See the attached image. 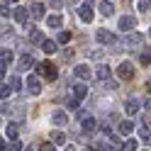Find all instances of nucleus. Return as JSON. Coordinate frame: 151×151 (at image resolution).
<instances>
[{"instance_id":"obj_5","label":"nucleus","mask_w":151,"mask_h":151,"mask_svg":"<svg viewBox=\"0 0 151 151\" xmlns=\"http://www.w3.org/2000/svg\"><path fill=\"white\" fill-rule=\"evenodd\" d=\"M95 39H98V44H115L117 37L112 34L110 29H98V32H95Z\"/></svg>"},{"instance_id":"obj_15","label":"nucleus","mask_w":151,"mask_h":151,"mask_svg":"<svg viewBox=\"0 0 151 151\" xmlns=\"http://www.w3.org/2000/svg\"><path fill=\"white\" fill-rule=\"evenodd\" d=\"M117 129H119V134L129 137L132 132H134V122H132V119H124V122H119V124H117Z\"/></svg>"},{"instance_id":"obj_40","label":"nucleus","mask_w":151,"mask_h":151,"mask_svg":"<svg viewBox=\"0 0 151 151\" xmlns=\"http://www.w3.org/2000/svg\"><path fill=\"white\" fill-rule=\"evenodd\" d=\"M149 37H151V29H149Z\"/></svg>"},{"instance_id":"obj_17","label":"nucleus","mask_w":151,"mask_h":151,"mask_svg":"<svg viewBox=\"0 0 151 151\" xmlns=\"http://www.w3.org/2000/svg\"><path fill=\"white\" fill-rule=\"evenodd\" d=\"M56 46H59V42H51V39H42V51H44V54H56V51H59Z\"/></svg>"},{"instance_id":"obj_32","label":"nucleus","mask_w":151,"mask_h":151,"mask_svg":"<svg viewBox=\"0 0 151 151\" xmlns=\"http://www.w3.org/2000/svg\"><path fill=\"white\" fill-rule=\"evenodd\" d=\"M20 86H22V83H20L17 76H15V78H10V88H12V90H20Z\"/></svg>"},{"instance_id":"obj_38","label":"nucleus","mask_w":151,"mask_h":151,"mask_svg":"<svg viewBox=\"0 0 151 151\" xmlns=\"http://www.w3.org/2000/svg\"><path fill=\"white\" fill-rule=\"evenodd\" d=\"M5 3H7V5H12V3H20V0H5Z\"/></svg>"},{"instance_id":"obj_4","label":"nucleus","mask_w":151,"mask_h":151,"mask_svg":"<svg viewBox=\"0 0 151 151\" xmlns=\"http://www.w3.org/2000/svg\"><path fill=\"white\" fill-rule=\"evenodd\" d=\"M27 90H29L32 95H39V93H42V81H39V73L27 76Z\"/></svg>"},{"instance_id":"obj_22","label":"nucleus","mask_w":151,"mask_h":151,"mask_svg":"<svg viewBox=\"0 0 151 151\" xmlns=\"http://www.w3.org/2000/svg\"><path fill=\"white\" fill-rule=\"evenodd\" d=\"M51 141L56 146H63L66 144V134H63V132H51Z\"/></svg>"},{"instance_id":"obj_31","label":"nucleus","mask_w":151,"mask_h":151,"mask_svg":"<svg viewBox=\"0 0 151 151\" xmlns=\"http://www.w3.org/2000/svg\"><path fill=\"white\" fill-rule=\"evenodd\" d=\"M10 7H7V3H0V17H10Z\"/></svg>"},{"instance_id":"obj_16","label":"nucleus","mask_w":151,"mask_h":151,"mask_svg":"<svg viewBox=\"0 0 151 151\" xmlns=\"http://www.w3.org/2000/svg\"><path fill=\"white\" fill-rule=\"evenodd\" d=\"M51 122H54V124H59V127H63L66 122H68V115H66L63 110H56L54 115H51Z\"/></svg>"},{"instance_id":"obj_20","label":"nucleus","mask_w":151,"mask_h":151,"mask_svg":"<svg viewBox=\"0 0 151 151\" xmlns=\"http://www.w3.org/2000/svg\"><path fill=\"white\" fill-rule=\"evenodd\" d=\"M81 129L83 132H93V129H95V119H93V117H81Z\"/></svg>"},{"instance_id":"obj_36","label":"nucleus","mask_w":151,"mask_h":151,"mask_svg":"<svg viewBox=\"0 0 151 151\" xmlns=\"http://www.w3.org/2000/svg\"><path fill=\"white\" fill-rule=\"evenodd\" d=\"M5 68H7V63H3V61H0V78L5 76Z\"/></svg>"},{"instance_id":"obj_35","label":"nucleus","mask_w":151,"mask_h":151,"mask_svg":"<svg viewBox=\"0 0 151 151\" xmlns=\"http://www.w3.org/2000/svg\"><path fill=\"white\" fill-rule=\"evenodd\" d=\"M141 105H144V107H146V110H149V112H151V98H146V100H144V102H141Z\"/></svg>"},{"instance_id":"obj_19","label":"nucleus","mask_w":151,"mask_h":151,"mask_svg":"<svg viewBox=\"0 0 151 151\" xmlns=\"http://www.w3.org/2000/svg\"><path fill=\"white\" fill-rule=\"evenodd\" d=\"M98 10H100V15H105V17H110L112 12H115V5H112L110 0H105V3H100V5H98Z\"/></svg>"},{"instance_id":"obj_27","label":"nucleus","mask_w":151,"mask_h":151,"mask_svg":"<svg viewBox=\"0 0 151 151\" xmlns=\"http://www.w3.org/2000/svg\"><path fill=\"white\" fill-rule=\"evenodd\" d=\"M56 42H59V44H68L71 42V32H66V29L59 32V39H56Z\"/></svg>"},{"instance_id":"obj_23","label":"nucleus","mask_w":151,"mask_h":151,"mask_svg":"<svg viewBox=\"0 0 151 151\" xmlns=\"http://www.w3.org/2000/svg\"><path fill=\"white\" fill-rule=\"evenodd\" d=\"M44 39V34H42V29H39V27H32V29H29V42H42Z\"/></svg>"},{"instance_id":"obj_7","label":"nucleus","mask_w":151,"mask_h":151,"mask_svg":"<svg viewBox=\"0 0 151 151\" xmlns=\"http://www.w3.org/2000/svg\"><path fill=\"white\" fill-rule=\"evenodd\" d=\"M137 27V20L132 15H124V17H119V22H117V29H122V32H132Z\"/></svg>"},{"instance_id":"obj_25","label":"nucleus","mask_w":151,"mask_h":151,"mask_svg":"<svg viewBox=\"0 0 151 151\" xmlns=\"http://www.w3.org/2000/svg\"><path fill=\"white\" fill-rule=\"evenodd\" d=\"M12 59H15V54H12L10 49H3V51H0V61H3V63H12Z\"/></svg>"},{"instance_id":"obj_26","label":"nucleus","mask_w":151,"mask_h":151,"mask_svg":"<svg viewBox=\"0 0 151 151\" xmlns=\"http://www.w3.org/2000/svg\"><path fill=\"white\" fill-rule=\"evenodd\" d=\"M119 149H124V151H134V149H139V141H137V139H127Z\"/></svg>"},{"instance_id":"obj_21","label":"nucleus","mask_w":151,"mask_h":151,"mask_svg":"<svg viewBox=\"0 0 151 151\" xmlns=\"http://www.w3.org/2000/svg\"><path fill=\"white\" fill-rule=\"evenodd\" d=\"M5 134H7V139H17V134H20V124H17V122H10L7 129H5Z\"/></svg>"},{"instance_id":"obj_41","label":"nucleus","mask_w":151,"mask_h":151,"mask_svg":"<svg viewBox=\"0 0 151 151\" xmlns=\"http://www.w3.org/2000/svg\"><path fill=\"white\" fill-rule=\"evenodd\" d=\"M0 29H3V27H0Z\"/></svg>"},{"instance_id":"obj_13","label":"nucleus","mask_w":151,"mask_h":151,"mask_svg":"<svg viewBox=\"0 0 151 151\" xmlns=\"http://www.w3.org/2000/svg\"><path fill=\"white\" fill-rule=\"evenodd\" d=\"M17 66H20V71H27V68H32V66H34V59H32L29 54H22L20 59H17Z\"/></svg>"},{"instance_id":"obj_33","label":"nucleus","mask_w":151,"mask_h":151,"mask_svg":"<svg viewBox=\"0 0 151 151\" xmlns=\"http://www.w3.org/2000/svg\"><path fill=\"white\" fill-rule=\"evenodd\" d=\"M39 149H42V151H51V149H56V146H54V141H46V144H42Z\"/></svg>"},{"instance_id":"obj_34","label":"nucleus","mask_w":151,"mask_h":151,"mask_svg":"<svg viewBox=\"0 0 151 151\" xmlns=\"http://www.w3.org/2000/svg\"><path fill=\"white\" fill-rule=\"evenodd\" d=\"M90 59H102V51H90Z\"/></svg>"},{"instance_id":"obj_14","label":"nucleus","mask_w":151,"mask_h":151,"mask_svg":"<svg viewBox=\"0 0 151 151\" xmlns=\"http://www.w3.org/2000/svg\"><path fill=\"white\" fill-rule=\"evenodd\" d=\"M29 15L34 17V20H42V17L46 15V7H44L42 3H34V5L29 7Z\"/></svg>"},{"instance_id":"obj_2","label":"nucleus","mask_w":151,"mask_h":151,"mask_svg":"<svg viewBox=\"0 0 151 151\" xmlns=\"http://www.w3.org/2000/svg\"><path fill=\"white\" fill-rule=\"evenodd\" d=\"M117 78L132 81V78H134V63H132V61H122V63L117 66Z\"/></svg>"},{"instance_id":"obj_39","label":"nucleus","mask_w":151,"mask_h":151,"mask_svg":"<svg viewBox=\"0 0 151 151\" xmlns=\"http://www.w3.org/2000/svg\"><path fill=\"white\" fill-rule=\"evenodd\" d=\"M146 86H149V90H151V81H149V83H146Z\"/></svg>"},{"instance_id":"obj_3","label":"nucleus","mask_w":151,"mask_h":151,"mask_svg":"<svg viewBox=\"0 0 151 151\" xmlns=\"http://www.w3.org/2000/svg\"><path fill=\"white\" fill-rule=\"evenodd\" d=\"M93 5H95V0H86V3H83L81 7H78V17L83 22H93Z\"/></svg>"},{"instance_id":"obj_24","label":"nucleus","mask_w":151,"mask_h":151,"mask_svg":"<svg viewBox=\"0 0 151 151\" xmlns=\"http://www.w3.org/2000/svg\"><path fill=\"white\" fill-rule=\"evenodd\" d=\"M139 137H141V141L151 144V127H139Z\"/></svg>"},{"instance_id":"obj_10","label":"nucleus","mask_w":151,"mask_h":151,"mask_svg":"<svg viewBox=\"0 0 151 151\" xmlns=\"http://www.w3.org/2000/svg\"><path fill=\"white\" fill-rule=\"evenodd\" d=\"M141 42H144V34H139V32H129V34H127V39H124V46L134 49V46H141Z\"/></svg>"},{"instance_id":"obj_11","label":"nucleus","mask_w":151,"mask_h":151,"mask_svg":"<svg viewBox=\"0 0 151 151\" xmlns=\"http://www.w3.org/2000/svg\"><path fill=\"white\" fill-rule=\"evenodd\" d=\"M88 95V86H86V81H81V83H76V86H73V98L76 100H83V98H86Z\"/></svg>"},{"instance_id":"obj_9","label":"nucleus","mask_w":151,"mask_h":151,"mask_svg":"<svg viewBox=\"0 0 151 151\" xmlns=\"http://www.w3.org/2000/svg\"><path fill=\"white\" fill-rule=\"evenodd\" d=\"M139 110H141V100H137V98H129V100H124V112H127L129 117H134Z\"/></svg>"},{"instance_id":"obj_6","label":"nucleus","mask_w":151,"mask_h":151,"mask_svg":"<svg viewBox=\"0 0 151 151\" xmlns=\"http://www.w3.org/2000/svg\"><path fill=\"white\" fill-rule=\"evenodd\" d=\"M73 73H76V78H78V81H90V78H93L90 66H86V63H78V66L73 68Z\"/></svg>"},{"instance_id":"obj_29","label":"nucleus","mask_w":151,"mask_h":151,"mask_svg":"<svg viewBox=\"0 0 151 151\" xmlns=\"http://www.w3.org/2000/svg\"><path fill=\"white\" fill-rule=\"evenodd\" d=\"M10 93H12V88H10V83H7V86H0V100L10 98Z\"/></svg>"},{"instance_id":"obj_8","label":"nucleus","mask_w":151,"mask_h":151,"mask_svg":"<svg viewBox=\"0 0 151 151\" xmlns=\"http://www.w3.org/2000/svg\"><path fill=\"white\" fill-rule=\"evenodd\" d=\"M12 17H15L17 24H27V20H29V10H27V7H22V5H17L15 10H12Z\"/></svg>"},{"instance_id":"obj_12","label":"nucleus","mask_w":151,"mask_h":151,"mask_svg":"<svg viewBox=\"0 0 151 151\" xmlns=\"http://www.w3.org/2000/svg\"><path fill=\"white\" fill-rule=\"evenodd\" d=\"M110 76H112V68H110L107 63H100L98 71H95V78H98V81H107Z\"/></svg>"},{"instance_id":"obj_1","label":"nucleus","mask_w":151,"mask_h":151,"mask_svg":"<svg viewBox=\"0 0 151 151\" xmlns=\"http://www.w3.org/2000/svg\"><path fill=\"white\" fill-rule=\"evenodd\" d=\"M37 73H39L42 78H46V81H56L59 78V68H56L54 63H49V61H42L39 66H37Z\"/></svg>"},{"instance_id":"obj_28","label":"nucleus","mask_w":151,"mask_h":151,"mask_svg":"<svg viewBox=\"0 0 151 151\" xmlns=\"http://www.w3.org/2000/svg\"><path fill=\"white\" fill-rule=\"evenodd\" d=\"M139 63H141V66H149V63H151V51H141Z\"/></svg>"},{"instance_id":"obj_30","label":"nucleus","mask_w":151,"mask_h":151,"mask_svg":"<svg viewBox=\"0 0 151 151\" xmlns=\"http://www.w3.org/2000/svg\"><path fill=\"white\" fill-rule=\"evenodd\" d=\"M151 7V0H137V10H149Z\"/></svg>"},{"instance_id":"obj_18","label":"nucleus","mask_w":151,"mask_h":151,"mask_svg":"<svg viewBox=\"0 0 151 151\" xmlns=\"http://www.w3.org/2000/svg\"><path fill=\"white\" fill-rule=\"evenodd\" d=\"M46 24H49L51 29H59V27L63 24V17L61 15H49V17H46Z\"/></svg>"},{"instance_id":"obj_37","label":"nucleus","mask_w":151,"mask_h":151,"mask_svg":"<svg viewBox=\"0 0 151 151\" xmlns=\"http://www.w3.org/2000/svg\"><path fill=\"white\" fill-rule=\"evenodd\" d=\"M5 146H7V144H5V141H3V139H0V151H3Z\"/></svg>"}]
</instances>
